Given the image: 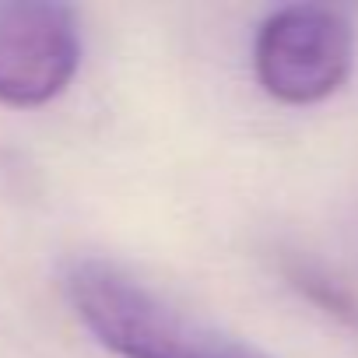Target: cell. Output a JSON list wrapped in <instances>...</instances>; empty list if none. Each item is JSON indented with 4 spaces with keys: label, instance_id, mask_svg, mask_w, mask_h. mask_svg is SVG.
Wrapping results in <instances>:
<instances>
[{
    "label": "cell",
    "instance_id": "obj_3",
    "mask_svg": "<svg viewBox=\"0 0 358 358\" xmlns=\"http://www.w3.org/2000/svg\"><path fill=\"white\" fill-rule=\"evenodd\" d=\"M81 32L67 4L0 0V102L36 109L53 102L78 74Z\"/></svg>",
    "mask_w": 358,
    "mask_h": 358
},
{
    "label": "cell",
    "instance_id": "obj_1",
    "mask_svg": "<svg viewBox=\"0 0 358 358\" xmlns=\"http://www.w3.org/2000/svg\"><path fill=\"white\" fill-rule=\"evenodd\" d=\"M64 295L81 327L116 358H271L106 260H74Z\"/></svg>",
    "mask_w": 358,
    "mask_h": 358
},
{
    "label": "cell",
    "instance_id": "obj_2",
    "mask_svg": "<svg viewBox=\"0 0 358 358\" xmlns=\"http://www.w3.org/2000/svg\"><path fill=\"white\" fill-rule=\"evenodd\" d=\"M355 25L341 8L292 4L264 18L253 43L260 88L285 106L330 99L351 74Z\"/></svg>",
    "mask_w": 358,
    "mask_h": 358
},
{
    "label": "cell",
    "instance_id": "obj_4",
    "mask_svg": "<svg viewBox=\"0 0 358 358\" xmlns=\"http://www.w3.org/2000/svg\"><path fill=\"white\" fill-rule=\"evenodd\" d=\"M288 278H292V285H295L309 302H316L323 313H330V316H337V320L358 327V299H355L341 281L327 278L323 271H316V267H309V264L288 267Z\"/></svg>",
    "mask_w": 358,
    "mask_h": 358
}]
</instances>
